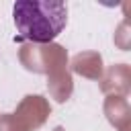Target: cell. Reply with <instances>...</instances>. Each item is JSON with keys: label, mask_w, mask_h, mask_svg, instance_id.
Returning a JSON list of instances; mask_svg holds the SVG:
<instances>
[{"label": "cell", "mask_w": 131, "mask_h": 131, "mask_svg": "<svg viewBox=\"0 0 131 131\" xmlns=\"http://www.w3.org/2000/svg\"><path fill=\"white\" fill-rule=\"evenodd\" d=\"M12 20L20 39L49 43L68 25V6L55 0H20L12 4Z\"/></svg>", "instance_id": "cell-1"}]
</instances>
